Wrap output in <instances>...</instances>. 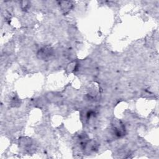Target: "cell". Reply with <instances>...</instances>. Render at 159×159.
<instances>
[{"instance_id":"cell-1","label":"cell","mask_w":159,"mask_h":159,"mask_svg":"<svg viewBox=\"0 0 159 159\" xmlns=\"http://www.w3.org/2000/svg\"><path fill=\"white\" fill-rule=\"evenodd\" d=\"M37 56L41 60L48 61L53 57L54 50L50 46H43L38 50Z\"/></svg>"},{"instance_id":"cell-4","label":"cell","mask_w":159,"mask_h":159,"mask_svg":"<svg viewBox=\"0 0 159 159\" xmlns=\"http://www.w3.org/2000/svg\"><path fill=\"white\" fill-rule=\"evenodd\" d=\"M61 3H63L62 4H61V9H63V11H68L71 9V4L70 2H67V1H63L61 2Z\"/></svg>"},{"instance_id":"cell-3","label":"cell","mask_w":159,"mask_h":159,"mask_svg":"<svg viewBox=\"0 0 159 159\" xmlns=\"http://www.w3.org/2000/svg\"><path fill=\"white\" fill-rule=\"evenodd\" d=\"M32 142L30 140V139H26V138H23L20 140V145L26 150H29V147L32 146Z\"/></svg>"},{"instance_id":"cell-2","label":"cell","mask_w":159,"mask_h":159,"mask_svg":"<svg viewBox=\"0 0 159 159\" xmlns=\"http://www.w3.org/2000/svg\"><path fill=\"white\" fill-rule=\"evenodd\" d=\"M112 129L114 134L119 137H121L125 135V127L122 122L119 119H113L111 123Z\"/></svg>"}]
</instances>
